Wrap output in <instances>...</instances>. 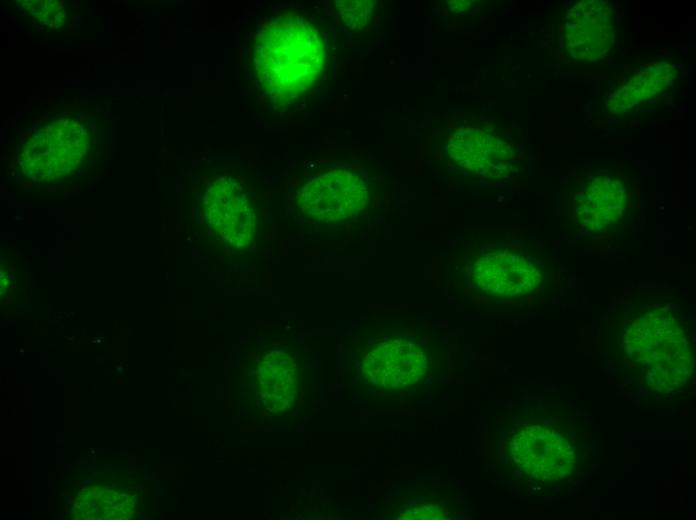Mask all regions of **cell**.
<instances>
[{
    "label": "cell",
    "instance_id": "9c48e42d",
    "mask_svg": "<svg viewBox=\"0 0 696 520\" xmlns=\"http://www.w3.org/2000/svg\"><path fill=\"white\" fill-rule=\"evenodd\" d=\"M627 207V181L615 172L596 173L584 179L574 196L577 224L595 234H603L620 225Z\"/></svg>",
    "mask_w": 696,
    "mask_h": 520
},
{
    "label": "cell",
    "instance_id": "7a4b0ae2",
    "mask_svg": "<svg viewBox=\"0 0 696 520\" xmlns=\"http://www.w3.org/2000/svg\"><path fill=\"white\" fill-rule=\"evenodd\" d=\"M623 350L649 385L661 392L683 386L693 369L685 326L665 308L634 316L623 330Z\"/></svg>",
    "mask_w": 696,
    "mask_h": 520
},
{
    "label": "cell",
    "instance_id": "52a82bcc",
    "mask_svg": "<svg viewBox=\"0 0 696 520\" xmlns=\"http://www.w3.org/2000/svg\"><path fill=\"white\" fill-rule=\"evenodd\" d=\"M445 153L461 171L503 179L520 171L516 148L501 135L479 127L459 128L446 140Z\"/></svg>",
    "mask_w": 696,
    "mask_h": 520
},
{
    "label": "cell",
    "instance_id": "5b68a950",
    "mask_svg": "<svg viewBox=\"0 0 696 520\" xmlns=\"http://www.w3.org/2000/svg\"><path fill=\"white\" fill-rule=\"evenodd\" d=\"M205 219L222 242L235 252H246L257 237V213L241 181L221 176L211 181L203 196Z\"/></svg>",
    "mask_w": 696,
    "mask_h": 520
},
{
    "label": "cell",
    "instance_id": "ba28073f",
    "mask_svg": "<svg viewBox=\"0 0 696 520\" xmlns=\"http://www.w3.org/2000/svg\"><path fill=\"white\" fill-rule=\"evenodd\" d=\"M430 353L423 340L406 332L379 339L366 351L362 369L378 386L403 388L420 381L428 371Z\"/></svg>",
    "mask_w": 696,
    "mask_h": 520
},
{
    "label": "cell",
    "instance_id": "277c9868",
    "mask_svg": "<svg viewBox=\"0 0 696 520\" xmlns=\"http://www.w3.org/2000/svg\"><path fill=\"white\" fill-rule=\"evenodd\" d=\"M371 189L357 171L332 168L305 180L297 189L295 203L306 219L340 224L360 216L370 204Z\"/></svg>",
    "mask_w": 696,
    "mask_h": 520
},
{
    "label": "cell",
    "instance_id": "8fae6325",
    "mask_svg": "<svg viewBox=\"0 0 696 520\" xmlns=\"http://www.w3.org/2000/svg\"><path fill=\"white\" fill-rule=\"evenodd\" d=\"M673 74L669 65L658 63L648 66L637 75L625 82L619 91L615 93L613 102L620 100L618 108L630 109L639 102L654 98L660 94L673 81Z\"/></svg>",
    "mask_w": 696,
    "mask_h": 520
},
{
    "label": "cell",
    "instance_id": "5bb4252c",
    "mask_svg": "<svg viewBox=\"0 0 696 520\" xmlns=\"http://www.w3.org/2000/svg\"><path fill=\"white\" fill-rule=\"evenodd\" d=\"M402 518L405 519H439L442 518V510L438 507H427L423 506L421 508H413L405 514Z\"/></svg>",
    "mask_w": 696,
    "mask_h": 520
},
{
    "label": "cell",
    "instance_id": "4fadbf2b",
    "mask_svg": "<svg viewBox=\"0 0 696 520\" xmlns=\"http://www.w3.org/2000/svg\"><path fill=\"white\" fill-rule=\"evenodd\" d=\"M375 3L373 0H339L335 1V8L347 27L361 29L370 22Z\"/></svg>",
    "mask_w": 696,
    "mask_h": 520
},
{
    "label": "cell",
    "instance_id": "30bf717a",
    "mask_svg": "<svg viewBox=\"0 0 696 520\" xmlns=\"http://www.w3.org/2000/svg\"><path fill=\"white\" fill-rule=\"evenodd\" d=\"M563 29L565 47L572 58L598 60L607 53L612 42V10L602 1L579 2L569 11Z\"/></svg>",
    "mask_w": 696,
    "mask_h": 520
},
{
    "label": "cell",
    "instance_id": "7c38bea8",
    "mask_svg": "<svg viewBox=\"0 0 696 520\" xmlns=\"http://www.w3.org/2000/svg\"><path fill=\"white\" fill-rule=\"evenodd\" d=\"M21 11L37 26L52 31L62 28L66 23L67 7L60 1H22Z\"/></svg>",
    "mask_w": 696,
    "mask_h": 520
},
{
    "label": "cell",
    "instance_id": "3957f363",
    "mask_svg": "<svg viewBox=\"0 0 696 520\" xmlns=\"http://www.w3.org/2000/svg\"><path fill=\"white\" fill-rule=\"evenodd\" d=\"M462 276L478 292L494 299L512 300L535 292L543 283L541 265L521 250L492 246L464 258Z\"/></svg>",
    "mask_w": 696,
    "mask_h": 520
},
{
    "label": "cell",
    "instance_id": "8992f818",
    "mask_svg": "<svg viewBox=\"0 0 696 520\" xmlns=\"http://www.w3.org/2000/svg\"><path fill=\"white\" fill-rule=\"evenodd\" d=\"M510 454L525 475L540 482H559L576 469L572 443L557 429L542 424L518 429L510 441Z\"/></svg>",
    "mask_w": 696,
    "mask_h": 520
},
{
    "label": "cell",
    "instance_id": "6da1fadb",
    "mask_svg": "<svg viewBox=\"0 0 696 520\" xmlns=\"http://www.w3.org/2000/svg\"><path fill=\"white\" fill-rule=\"evenodd\" d=\"M326 59L320 31L295 13L272 19L254 41L257 81L264 94L277 105L292 104L308 93L322 77Z\"/></svg>",
    "mask_w": 696,
    "mask_h": 520
}]
</instances>
